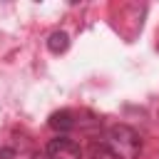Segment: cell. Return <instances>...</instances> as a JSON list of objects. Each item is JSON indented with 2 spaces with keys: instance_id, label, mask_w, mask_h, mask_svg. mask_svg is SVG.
Instances as JSON below:
<instances>
[{
  "instance_id": "obj_1",
  "label": "cell",
  "mask_w": 159,
  "mask_h": 159,
  "mask_svg": "<svg viewBox=\"0 0 159 159\" xmlns=\"http://www.w3.org/2000/svg\"><path fill=\"white\" fill-rule=\"evenodd\" d=\"M107 144L119 159H137L142 152V137L129 124H114L107 132Z\"/></svg>"
},
{
  "instance_id": "obj_2",
  "label": "cell",
  "mask_w": 159,
  "mask_h": 159,
  "mask_svg": "<svg viewBox=\"0 0 159 159\" xmlns=\"http://www.w3.org/2000/svg\"><path fill=\"white\" fill-rule=\"evenodd\" d=\"M47 157L50 159H82V149L70 137H55L47 142Z\"/></svg>"
},
{
  "instance_id": "obj_3",
  "label": "cell",
  "mask_w": 159,
  "mask_h": 159,
  "mask_svg": "<svg viewBox=\"0 0 159 159\" xmlns=\"http://www.w3.org/2000/svg\"><path fill=\"white\" fill-rule=\"evenodd\" d=\"M47 124L57 132V137H62V134H67V132L75 127V114H72L70 109H60V112L50 114V122H47Z\"/></svg>"
},
{
  "instance_id": "obj_4",
  "label": "cell",
  "mask_w": 159,
  "mask_h": 159,
  "mask_svg": "<svg viewBox=\"0 0 159 159\" xmlns=\"http://www.w3.org/2000/svg\"><path fill=\"white\" fill-rule=\"evenodd\" d=\"M47 50H50L52 55L67 52V50H70V35H67L65 30H55V32L47 37Z\"/></svg>"
},
{
  "instance_id": "obj_5",
  "label": "cell",
  "mask_w": 159,
  "mask_h": 159,
  "mask_svg": "<svg viewBox=\"0 0 159 159\" xmlns=\"http://www.w3.org/2000/svg\"><path fill=\"white\" fill-rule=\"evenodd\" d=\"M89 159H119L112 149H109V144H102V142H94L92 147H89Z\"/></svg>"
},
{
  "instance_id": "obj_6",
  "label": "cell",
  "mask_w": 159,
  "mask_h": 159,
  "mask_svg": "<svg viewBox=\"0 0 159 159\" xmlns=\"http://www.w3.org/2000/svg\"><path fill=\"white\" fill-rule=\"evenodd\" d=\"M0 159H17V154H15L12 147H2L0 149Z\"/></svg>"
}]
</instances>
